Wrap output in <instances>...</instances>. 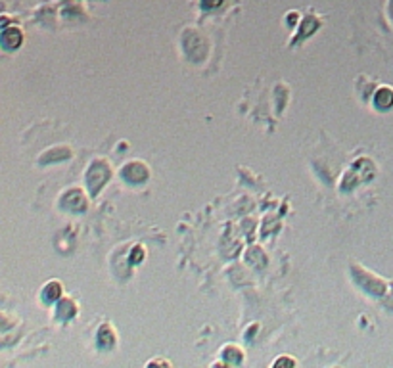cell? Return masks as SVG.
Returning <instances> with one entry per match:
<instances>
[{
	"instance_id": "cell-9",
	"label": "cell",
	"mask_w": 393,
	"mask_h": 368,
	"mask_svg": "<svg viewBox=\"0 0 393 368\" xmlns=\"http://www.w3.org/2000/svg\"><path fill=\"white\" fill-rule=\"evenodd\" d=\"M295 360L294 358H288V357H282L278 358V360H274V366H294Z\"/></svg>"
},
{
	"instance_id": "cell-4",
	"label": "cell",
	"mask_w": 393,
	"mask_h": 368,
	"mask_svg": "<svg viewBox=\"0 0 393 368\" xmlns=\"http://www.w3.org/2000/svg\"><path fill=\"white\" fill-rule=\"evenodd\" d=\"M22 44V31L18 27H10L2 31V46L6 50H16Z\"/></svg>"
},
{
	"instance_id": "cell-8",
	"label": "cell",
	"mask_w": 393,
	"mask_h": 368,
	"mask_svg": "<svg viewBox=\"0 0 393 368\" xmlns=\"http://www.w3.org/2000/svg\"><path fill=\"white\" fill-rule=\"evenodd\" d=\"M75 313H77V307L73 305L71 299H64V301L58 303V316H60V318L67 320V318H71Z\"/></svg>"
},
{
	"instance_id": "cell-7",
	"label": "cell",
	"mask_w": 393,
	"mask_h": 368,
	"mask_svg": "<svg viewBox=\"0 0 393 368\" xmlns=\"http://www.w3.org/2000/svg\"><path fill=\"white\" fill-rule=\"evenodd\" d=\"M98 345L102 347V349H108V347L113 345V330H111L108 324H104L102 328H100V332H98Z\"/></svg>"
},
{
	"instance_id": "cell-6",
	"label": "cell",
	"mask_w": 393,
	"mask_h": 368,
	"mask_svg": "<svg viewBox=\"0 0 393 368\" xmlns=\"http://www.w3.org/2000/svg\"><path fill=\"white\" fill-rule=\"evenodd\" d=\"M60 297H62V286L58 282H48L43 290V299L52 303V301H58Z\"/></svg>"
},
{
	"instance_id": "cell-1",
	"label": "cell",
	"mask_w": 393,
	"mask_h": 368,
	"mask_svg": "<svg viewBox=\"0 0 393 368\" xmlns=\"http://www.w3.org/2000/svg\"><path fill=\"white\" fill-rule=\"evenodd\" d=\"M109 178V167L106 161H94L90 165V169H88L87 173V182H88V188H90V192L92 194H98V190L106 184V180Z\"/></svg>"
},
{
	"instance_id": "cell-3",
	"label": "cell",
	"mask_w": 393,
	"mask_h": 368,
	"mask_svg": "<svg viewBox=\"0 0 393 368\" xmlns=\"http://www.w3.org/2000/svg\"><path fill=\"white\" fill-rule=\"evenodd\" d=\"M62 206L69 209V211H73V213H79V211H83L87 207V200H85V196H83L81 190H69L62 198Z\"/></svg>"
},
{
	"instance_id": "cell-11",
	"label": "cell",
	"mask_w": 393,
	"mask_h": 368,
	"mask_svg": "<svg viewBox=\"0 0 393 368\" xmlns=\"http://www.w3.org/2000/svg\"><path fill=\"white\" fill-rule=\"evenodd\" d=\"M142 257H144L142 248H134V251H132V263H140Z\"/></svg>"
},
{
	"instance_id": "cell-10",
	"label": "cell",
	"mask_w": 393,
	"mask_h": 368,
	"mask_svg": "<svg viewBox=\"0 0 393 368\" xmlns=\"http://www.w3.org/2000/svg\"><path fill=\"white\" fill-rule=\"evenodd\" d=\"M221 2H223V0H202V6H204L206 10H213V8L221 6Z\"/></svg>"
},
{
	"instance_id": "cell-5",
	"label": "cell",
	"mask_w": 393,
	"mask_h": 368,
	"mask_svg": "<svg viewBox=\"0 0 393 368\" xmlns=\"http://www.w3.org/2000/svg\"><path fill=\"white\" fill-rule=\"evenodd\" d=\"M374 106L378 109H389L393 106V88L382 87L374 94Z\"/></svg>"
},
{
	"instance_id": "cell-2",
	"label": "cell",
	"mask_w": 393,
	"mask_h": 368,
	"mask_svg": "<svg viewBox=\"0 0 393 368\" xmlns=\"http://www.w3.org/2000/svg\"><path fill=\"white\" fill-rule=\"evenodd\" d=\"M121 176H123L127 182H131V184L144 182V180L148 178V169L144 167L142 163L132 161V163H129V165H127L123 171H121Z\"/></svg>"
}]
</instances>
